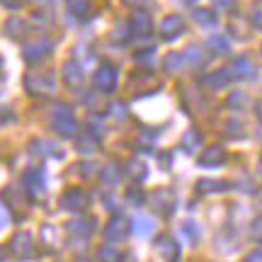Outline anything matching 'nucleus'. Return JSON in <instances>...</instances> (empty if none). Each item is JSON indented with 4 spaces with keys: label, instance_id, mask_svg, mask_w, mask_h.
Returning a JSON list of instances; mask_svg holds the SVG:
<instances>
[{
    "label": "nucleus",
    "instance_id": "24",
    "mask_svg": "<svg viewBox=\"0 0 262 262\" xmlns=\"http://www.w3.org/2000/svg\"><path fill=\"white\" fill-rule=\"evenodd\" d=\"M97 255H100V260L102 262H119V250L112 248V245H102Z\"/></svg>",
    "mask_w": 262,
    "mask_h": 262
},
{
    "label": "nucleus",
    "instance_id": "12",
    "mask_svg": "<svg viewBox=\"0 0 262 262\" xmlns=\"http://www.w3.org/2000/svg\"><path fill=\"white\" fill-rule=\"evenodd\" d=\"M153 228H156V221L150 216H136L134 219V233L141 235V238H148L153 233Z\"/></svg>",
    "mask_w": 262,
    "mask_h": 262
},
{
    "label": "nucleus",
    "instance_id": "17",
    "mask_svg": "<svg viewBox=\"0 0 262 262\" xmlns=\"http://www.w3.org/2000/svg\"><path fill=\"white\" fill-rule=\"evenodd\" d=\"M231 71H235L238 78H253V73H255L253 63H250L248 58H235L233 66H231Z\"/></svg>",
    "mask_w": 262,
    "mask_h": 262
},
{
    "label": "nucleus",
    "instance_id": "28",
    "mask_svg": "<svg viewBox=\"0 0 262 262\" xmlns=\"http://www.w3.org/2000/svg\"><path fill=\"white\" fill-rule=\"evenodd\" d=\"M129 168H131V175H134V178H146V165H143V163H136V160H131Z\"/></svg>",
    "mask_w": 262,
    "mask_h": 262
},
{
    "label": "nucleus",
    "instance_id": "39",
    "mask_svg": "<svg viewBox=\"0 0 262 262\" xmlns=\"http://www.w3.org/2000/svg\"><path fill=\"white\" fill-rule=\"evenodd\" d=\"M129 199L131 202H136V204H141V202H143V194H141V192L139 194H136V192H129Z\"/></svg>",
    "mask_w": 262,
    "mask_h": 262
},
{
    "label": "nucleus",
    "instance_id": "16",
    "mask_svg": "<svg viewBox=\"0 0 262 262\" xmlns=\"http://www.w3.org/2000/svg\"><path fill=\"white\" fill-rule=\"evenodd\" d=\"M93 221H90V219H73V221H68V226H66V228H68V231H71V233H83V235H90L93 233Z\"/></svg>",
    "mask_w": 262,
    "mask_h": 262
},
{
    "label": "nucleus",
    "instance_id": "15",
    "mask_svg": "<svg viewBox=\"0 0 262 262\" xmlns=\"http://www.w3.org/2000/svg\"><path fill=\"white\" fill-rule=\"evenodd\" d=\"M224 160H226L224 148H219V146H214V148H206L204 153H202V158H199V163H202V165H216V163H224Z\"/></svg>",
    "mask_w": 262,
    "mask_h": 262
},
{
    "label": "nucleus",
    "instance_id": "35",
    "mask_svg": "<svg viewBox=\"0 0 262 262\" xmlns=\"http://www.w3.org/2000/svg\"><path fill=\"white\" fill-rule=\"evenodd\" d=\"M150 54H153V51H141L136 58H139L141 63H150V61H153V56H150Z\"/></svg>",
    "mask_w": 262,
    "mask_h": 262
},
{
    "label": "nucleus",
    "instance_id": "31",
    "mask_svg": "<svg viewBox=\"0 0 262 262\" xmlns=\"http://www.w3.org/2000/svg\"><path fill=\"white\" fill-rule=\"evenodd\" d=\"M253 238L257 241V243H262V216H260V219H255V224H253Z\"/></svg>",
    "mask_w": 262,
    "mask_h": 262
},
{
    "label": "nucleus",
    "instance_id": "22",
    "mask_svg": "<svg viewBox=\"0 0 262 262\" xmlns=\"http://www.w3.org/2000/svg\"><path fill=\"white\" fill-rule=\"evenodd\" d=\"M78 148L83 150V153H93V150H97V139H95V134H83L80 141H78Z\"/></svg>",
    "mask_w": 262,
    "mask_h": 262
},
{
    "label": "nucleus",
    "instance_id": "8",
    "mask_svg": "<svg viewBox=\"0 0 262 262\" xmlns=\"http://www.w3.org/2000/svg\"><path fill=\"white\" fill-rule=\"evenodd\" d=\"M126 221H124L122 216H114L112 221L107 224V228H104V238L107 241H112V243H119V241H124L126 238Z\"/></svg>",
    "mask_w": 262,
    "mask_h": 262
},
{
    "label": "nucleus",
    "instance_id": "26",
    "mask_svg": "<svg viewBox=\"0 0 262 262\" xmlns=\"http://www.w3.org/2000/svg\"><path fill=\"white\" fill-rule=\"evenodd\" d=\"M199 143H202V136H199L196 131H189L187 136H185V148H187L189 153H192V150H196V146H199Z\"/></svg>",
    "mask_w": 262,
    "mask_h": 262
},
{
    "label": "nucleus",
    "instance_id": "33",
    "mask_svg": "<svg viewBox=\"0 0 262 262\" xmlns=\"http://www.w3.org/2000/svg\"><path fill=\"white\" fill-rule=\"evenodd\" d=\"M209 44H211V47H214V49H219V51H228V41H226V39H219V37H214V39H211V41H209Z\"/></svg>",
    "mask_w": 262,
    "mask_h": 262
},
{
    "label": "nucleus",
    "instance_id": "29",
    "mask_svg": "<svg viewBox=\"0 0 262 262\" xmlns=\"http://www.w3.org/2000/svg\"><path fill=\"white\" fill-rule=\"evenodd\" d=\"M8 226H10V211H8V206L0 202V231L8 228Z\"/></svg>",
    "mask_w": 262,
    "mask_h": 262
},
{
    "label": "nucleus",
    "instance_id": "41",
    "mask_svg": "<svg viewBox=\"0 0 262 262\" xmlns=\"http://www.w3.org/2000/svg\"><path fill=\"white\" fill-rule=\"evenodd\" d=\"M216 3H219V5H224V8H231V5H233V0H216Z\"/></svg>",
    "mask_w": 262,
    "mask_h": 262
},
{
    "label": "nucleus",
    "instance_id": "40",
    "mask_svg": "<svg viewBox=\"0 0 262 262\" xmlns=\"http://www.w3.org/2000/svg\"><path fill=\"white\" fill-rule=\"evenodd\" d=\"M255 112H257V119H260V122H262V102H257V104H255Z\"/></svg>",
    "mask_w": 262,
    "mask_h": 262
},
{
    "label": "nucleus",
    "instance_id": "5",
    "mask_svg": "<svg viewBox=\"0 0 262 262\" xmlns=\"http://www.w3.org/2000/svg\"><path fill=\"white\" fill-rule=\"evenodd\" d=\"M61 206H63L66 211H83L85 206H88V194L80 187L66 189L63 196H61Z\"/></svg>",
    "mask_w": 262,
    "mask_h": 262
},
{
    "label": "nucleus",
    "instance_id": "37",
    "mask_svg": "<svg viewBox=\"0 0 262 262\" xmlns=\"http://www.w3.org/2000/svg\"><path fill=\"white\" fill-rule=\"evenodd\" d=\"M0 3H3V5H5V8H19V5H22V3H25V0H0Z\"/></svg>",
    "mask_w": 262,
    "mask_h": 262
},
{
    "label": "nucleus",
    "instance_id": "1",
    "mask_svg": "<svg viewBox=\"0 0 262 262\" xmlns=\"http://www.w3.org/2000/svg\"><path fill=\"white\" fill-rule=\"evenodd\" d=\"M51 124H54V129H56L58 136H63V139H73L75 134H78V122H75V117H73V112H71V107H66V104L56 107V112H54V119H51Z\"/></svg>",
    "mask_w": 262,
    "mask_h": 262
},
{
    "label": "nucleus",
    "instance_id": "42",
    "mask_svg": "<svg viewBox=\"0 0 262 262\" xmlns=\"http://www.w3.org/2000/svg\"><path fill=\"white\" fill-rule=\"evenodd\" d=\"M75 262H93V260H90V257H78Z\"/></svg>",
    "mask_w": 262,
    "mask_h": 262
},
{
    "label": "nucleus",
    "instance_id": "21",
    "mask_svg": "<svg viewBox=\"0 0 262 262\" xmlns=\"http://www.w3.org/2000/svg\"><path fill=\"white\" fill-rule=\"evenodd\" d=\"M172 202H175V196H172V192H168V189H163V192H158V194H156V204L163 206V211H165V214H170Z\"/></svg>",
    "mask_w": 262,
    "mask_h": 262
},
{
    "label": "nucleus",
    "instance_id": "25",
    "mask_svg": "<svg viewBox=\"0 0 262 262\" xmlns=\"http://www.w3.org/2000/svg\"><path fill=\"white\" fill-rule=\"evenodd\" d=\"M194 19L202 22V25H214L216 22V15L211 10H194Z\"/></svg>",
    "mask_w": 262,
    "mask_h": 262
},
{
    "label": "nucleus",
    "instance_id": "9",
    "mask_svg": "<svg viewBox=\"0 0 262 262\" xmlns=\"http://www.w3.org/2000/svg\"><path fill=\"white\" fill-rule=\"evenodd\" d=\"M182 27H185V22L180 15H168L160 22V34H163V39H175L182 32Z\"/></svg>",
    "mask_w": 262,
    "mask_h": 262
},
{
    "label": "nucleus",
    "instance_id": "2",
    "mask_svg": "<svg viewBox=\"0 0 262 262\" xmlns=\"http://www.w3.org/2000/svg\"><path fill=\"white\" fill-rule=\"evenodd\" d=\"M10 253H12L15 260H32V257L37 255L32 233H29V231H19V233L12 235V241H10Z\"/></svg>",
    "mask_w": 262,
    "mask_h": 262
},
{
    "label": "nucleus",
    "instance_id": "32",
    "mask_svg": "<svg viewBox=\"0 0 262 262\" xmlns=\"http://www.w3.org/2000/svg\"><path fill=\"white\" fill-rule=\"evenodd\" d=\"M102 178L107 180V182H117V180H119V172H114V168L110 165V168L102 170Z\"/></svg>",
    "mask_w": 262,
    "mask_h": 262
},
{
    "label": "nucleus",
    "instance_id": "18",
    "mask_svg": "<svg viewBox=\"0 0 262 262\" xmlns=\"http://www.w3.org/2000/svg\"><path fill=\"white\" fill-rule=\"evenodd\" d=\"M25 29H27V25L22 22V17H10L8 22H5V32H8L10 37H22L25 34Z\"/></svg>",
    "mask_w": 262,
    "mask_h": 262
},
{
    "label": "nucleus",
    "instance_id": "34",
    "mask_svg": "<svg viewBox=\"0 0 262 262\" xmlns=\"http://www.w3.org/2000/svg\"><path fill=\"white\" fill-rule=\"evenodd\" d=\"M126 5H134V8H148L150 0H124Z\"/></svg>",
    "mask_w": 262,
    "mask_h": 262
},
{
    "label": "nucleus",
    "instance_id": "27",
    "mask_svg": "<svg viewBox=\"0 0 262 262\" xmlns=\"http://www.w3.org/2000/svg\"><path fill=\"white\" fill-rule=\"evenodd\" d=\"M253 27L255 29H262V3H255V8H253Z\"/></svg>",
    "mask_w": 262,
    "mask_h": 262
},
{
    "label": "nucleus",
    "instance_id": "19",
    "mask_svg": "<svg viewBox=\"0 0 262 262\" xmlns=\"http://www.w3.org/2000/svg\"><path fill=\"white\" fill-rule=\"evenodd\" d=\"M226 187H228V185L221 182V180H199V182H196V189H199V192H224Z\"/></svg>",
    "mask_w": 262,
    "mask_h": 262
},
{
    "label": "nucleus",
    "instance_id": "10",
    "mask_svg": "<svg viewBox=\"0 0 262 262\" xmlns=\"http://www.w3.org/2000/svg\"><path fill=\"white\" fill-rule=\"evenodd\" d=\"M61 75H63V80L71 85V88H78V85L83 83V68H80L78 61H68V63H63Z\"/></svg>",
    "mask_w": 262,
    "mask_h": 262
},
{
    "label": "nucleus",
    "instance_id": "23",
    "mask_svg": "<svg viewBox=\"0 0 262 262\" xmlns=\"http://www.w3.org/2000/svg\"><path fill=\"white\" fill-rule=\"evenodd\" d=\"M182 61H185V54H170V56H165V61H163V66H165V71H170V73H175L180 66H182Z\"/></svg>",
    "mask_w": 262,
    "mask_h": 262
},
{
    "label": "nucleus",
    "instance_id": "11",
    "mask_svg": "<svg viewBox=\"0 0 262 262\" xmlns=\"http://www.w3.org/2000/svg\"><path fill=\"white\" fill-rule=\"evenodd\" d=\"M158 253L163 255L168 262H175L180 257V248L175 245V241H172V238L163 235V238H158Z\"/></svg>",
    "mask_w": 262,
    "mask_h": 262
},
{
    "label": "nucleus",
    "instance_id": "36",
    "mask_svg": "<svg viewBox=\"0 0 262 262\" xmlns=\"http://www.w3.org/2000/svg\"><path fill=\"white\" fill-rule=\"evenodd\" d=\"M245 262H262V250H255V253H250L248 257H245Z\"/></svg>",
    "mask_w": 262,
    "mask_h": 262
},
{
    "label": "nucleus",
    "instance_id": "6",
    "mask_svg": "<svg viewBox=\"0 0 262 262\" xmlns=\"http://www.w3.org/2000/svg\"><path fill=\"white\" fill-rule=\"evenodd\" d=\"M44 175H41V170H29L25 172V192L29 194V199H39V196L44 194Z\"/></svg>",
    "mask_w": 262,
    "mask_h": 262
},
{
    "label": "nucleus",
    "instance_id": "14",
    "mask_svg": "<svg viewBox=\"0 0 262 262\" xmlns=\"http://www.w3.org/2000/svg\"><path fill=\"white\" fill-rule=\"evenodd\" d=\"M228 80H231L228 71H214V73H209L202 78V83H204L206 88H224Z\"/></svg>",
    "mask_w": 262,
    "mask_h": 262
},
{
    "label": "nucleus",
    "instance_id": "7",
    "mask_svg": "<svg viewBox=\"0 0 262 262\" xmlns=\"http://www.w3.org/2000/svg\"><path fill=\"white\" fill-rule=\"evenodd\" d=\"M95 88L100 93H112L117 88V73H114L112 66H102L97 73H95Z\"/></svg>",
    "mask_w": 262,
    "mask_h": 262
},
{
    "label": "nucleus",
    "instance_id": "30",
    "mask_svg": "<svg viewBox=\"0 0 262 262\" xmlns=\"http://www.w3.org/2000/svg\"><path fill=\"white\" fill-rule=\"evenodd\" d=\"M185 56H187L192 63H202V61H204V56H202V51H199V49H187V54H185Z\"/></svg>",
    "mask_w": 262,
    "mask_h": 262
},
{
    "label": "nucleus",
    "instance_id": "38",
    "mask_svg": "<svg viewBox=\"0 0 262 262\" xmlns=\"http://www.w3.org/2000/svg\"><path fill=\"white\" fill-rule=\"evenodd\" d=\"M80 170H83L85 178H90V175H93V170H95V165H93V163H83V165H80Z\"/></svg>",
    "mask_w": 262,
    "mask_h": 262
},
{
    "label": "nucleus",
    "instance_id": "20",
    "mask_svg": "<svg viewBox=\"0 0 262 262\" xmlns=\"http://www.w3.org/2000/svg\"><path fill=\"white\" fill-rule=\"evenodd\" d=\"M68 10L75 17H85L90 12V0H68Z\"/></svg>",
    "mask_w": 262,
    "mask_h": 262
},
{
    "label": "nucleus",
    "instance_id": "3",
    "mask_svg": "<svg viewBox=\"0 0 262 262\" xmlns=\"http://www.w3.org/2000/svg\"><path fill=\"white\" fill-rule=\"evenodd\" d=\"M27 90L32 95H49L54 93V88H56V78L51 73H37V75H27Z\"/></svg>",
    "mask_w": 262,
    "mask_h": 262
},
{
    "label": "nucleus",
    "instance_id": "4",
    "mask_svg": "<svg viewBox=\"0 0 262 262\" xmlns=\"http://www.w3.org/2000/svg\"><path fill=\"white\" fill-rule=\"evenodd\" d=\"M49 51H51V39L49 37H37L34 41H27L25 47H22V56L25 61H39L41 56H47Z\"/></svg>",
    "mask_w": 262,
    "mask_h": 262
},
{
    "label": "nucleus",
    "instance_id": "43",
    "mask_svg": "<svg viewBox=\"0 0 262 262\" xmlns=\"http://www.w3.org/2000/svg\"><path fill=\"white\" fill-rule=\"evenodd\" d=\"M3 257H5V253H3V248H0V260H3Z\"/></svg>",
    "mask_w": 262,
    "mask_h": 262
},
{
    "label": "nucleus",
    "instance_id": "13",
    "mask_svg": "<svg viewBox=\"0 0 262 262\" xmlns=\"http://www.w3.org/2000/svg\"><path fill=\"white\" fill-rule=\"evenodd\" d=\"M131 32L134 34H148L150 32V17L146 12H136L131 17Z\"/></svg>",
    "mask_w": 262,
    "mask_h": 262
}]
</instances>
